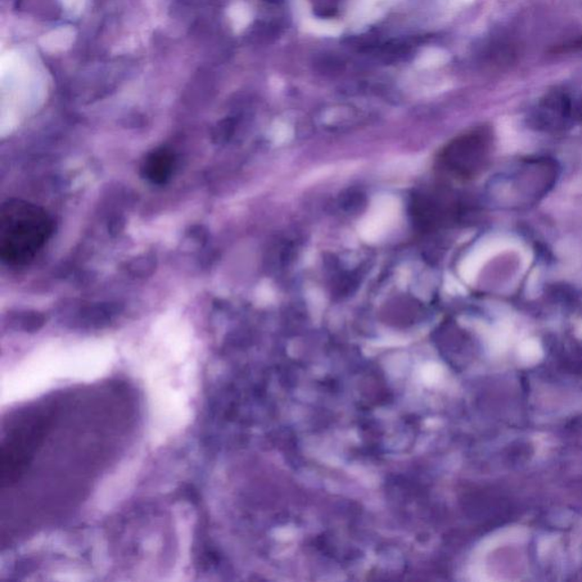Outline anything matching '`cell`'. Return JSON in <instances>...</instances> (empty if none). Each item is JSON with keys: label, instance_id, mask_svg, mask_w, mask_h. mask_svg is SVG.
I'll list each match as a JSON object with an SVG mask.
<instances>
[{"label": "cell", "instance_id": "7a4b0ae2", "mask_svg": "<svg viewBox=\"0 0 582 582\" xmlns=\"http://www.w3.org/2000/svg\"><path fill=\"white\" fill-rule=\"evenodd\" d=\"M486 135L473 133L458 140L448 152V162L458 170H472L485 155Z\"/></svg>", "mask_w": 582, "mask_h": 582}, {"label": "cell", "instance_id": "6da1fadb", "mask_svg": "<svg viewBox=\"0 0 582 582\" xmlns=\"http://www.w3.org/2000/svg\"><path fill=\"white\" fill-rule=\"evenodd\" d=\"M53 232V220L42 207L22 200L7 201L0 210V257L8 265L29 264Z\"/></svg>", "mask_w": 582, "mask_h": 582}, {"label": "cell", "instance_id": "3957f363", "mask_svg": "<svg viewBox=\"0 0 582 582\" xmlns=\"http://www.w3.org/2000/svg\"><path fill=\"white\" fill-rule=\"evenodd\" d=\"M174 169V156L170 151L161 148L151 153L143 161L142 174L148 182L164 184L169 182Z\"/></svg>", "mask_w": 582, "mask_h": 582}]
</instances>
